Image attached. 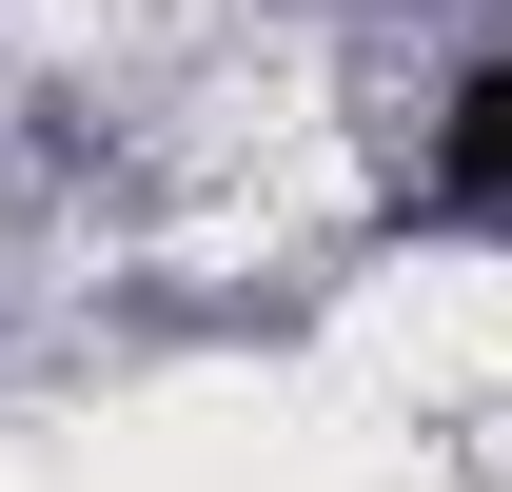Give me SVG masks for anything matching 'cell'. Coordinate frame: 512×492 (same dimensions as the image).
<instances>
[{"label":"cell","mask_w":512,"mask_h":492,"mask_svg":"<svg viewBox=\"0 0 512 492\" xmlns=\"http://www.w3.org/2000/svg\"><path fill=\"white\" fill-rule=\"evenodd\" d=\"M434 217L512 256V40H493V60H473V79L434 99Z\"/></svg>","instance_id":"obj_1"}]
</instances>
